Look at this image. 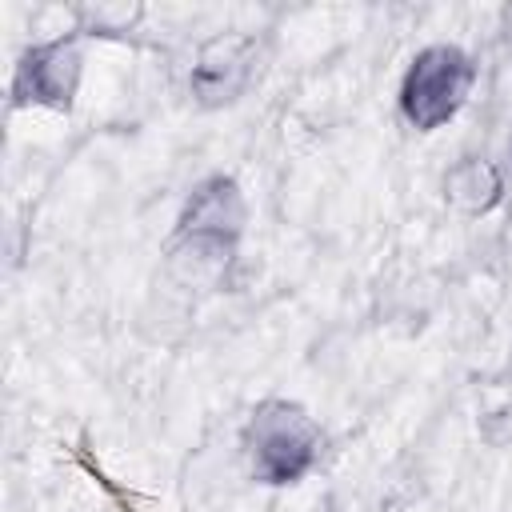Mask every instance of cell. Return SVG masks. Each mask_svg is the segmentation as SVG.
Masks as SVG:
<instances>
[{
  "label": "cell",
  "instance_id": "obj_5",
  "mask_svg": "<svg viewBox=\"0 0 512 512\" xmlns=\"http://www.w3.org/2000/svg\"><path fill=\"white\" fill-rule=\"evenodd\" d=\"M248 52L252 44L232 36V40H216L204 48L200 56V68H196V88L204 100H232L248 76Z\"/></svg>",
  "mask_w": 512,
  "mask_h": 512
},
{
  "label": "cell",
  "instance_id": "obj_1",
  "mask_svg": "<svg viewBox=\"0 0 512 512\" xmlns=\"http://www.w3.org/2000/svg\"><path fill=\"white\" fill-rule=\"evenodd\" d=\"M320 448V432L312 424V416L288 400H268L252 412L248 424V456H252V472L268 484H288L296 476L308 472V464L316 460Z\"/></svg>",
  "mask_w": 512,
  "mask_h": 512
},
{
  "label": "cell",
  "instance_id": "obj_4",
  "mask_svg": "<svg viewBox=\"0 0 512 512\" xmlns=\"http://www.w3.org/2000/svg\"><path fill=\"white\" fill-rule=\"evenodd\" d=\"M244 224V200L236 192L232 180L216 176V180H204L188 208H184V220H180V236H192L196 244H232L236 232Z\"/></svg>",
  "mask_w": 512,
  "mask_h": 512
},
{
  "label": "cell",
  "instance_id": "obj_3",
  "mask_svg": "<svg viewBox=\"0 0 512 512\" xmlns=\"http://www.w3.org/2000/svg\"><path fill=\"white\" fill-rule=\"evenodd\" d=\"M80 80V56L72 44L56 40L44 48H32L20 68H16V104H52V108H68L72 92Z\"/></svg>",
  "mask_w": 512,
  "mask_h": 512
},
{
  "label": "cell",
  "instance_id": "obj_2",
  "mask_svg": "<svg viewBox=\"0 0 512 512\" xmlns=\"http://www.w3.org/2000/svg\"><path fill=\"white\" fill-rule=\"evenodd\" d=\"M468 88H472V60L460 48L436 44L412 60V68L404 76L400 108L416 128L428 132V128H440L444 120L456 116Z\"/></svg>",
  "mask_w": 512,
  "mask_h": 512
},
{
  "label": "cell",
  "instance_id": "obj_6",
  "mask_svg": "<svg viewBox=\"0 0 512 512\" xmlns=\"http://www.w3.org/2000/svg\"><path fill=\"white\" fill-rule=\"evenodd\" d=\"M496 192H500V180H496V172H492L488 164H480V160H468V164H460V168L448 176V196H452L460 208H468V212L488 208V204L496 200Z\"/></svg>",
  "mask_w": 512,
  "mask_h": 512
}]
</instances>
